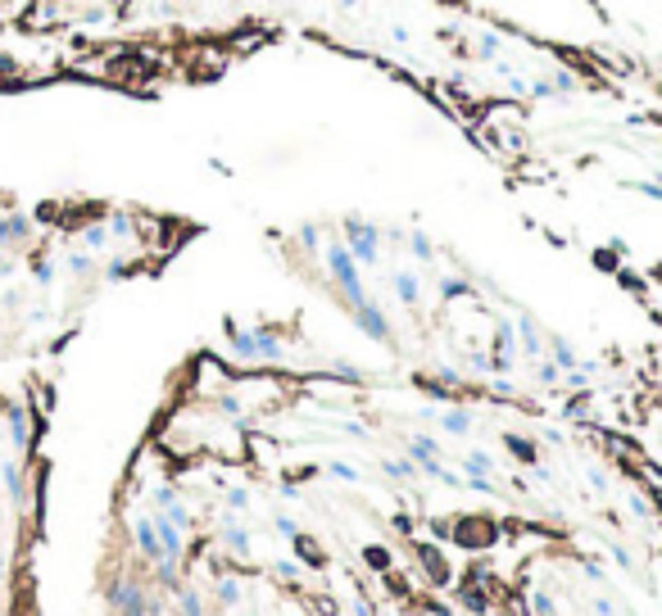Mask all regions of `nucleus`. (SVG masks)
<instances>
[{"label": "nucleus", "mask_w": 662, "mask_h": 616, "mask_svg": "<svg viewBox=\"0 0 662 616\" xmlns=\"http://www.w3.org/2000/svg\"><path fill=\"white\" fill-rule=\"evenodd\" d=\"M635 191L649 195V200H662V186H649V182H644V186H635Z\"/></svg>", "instance_id": "37"}, {"label": "nucleus", "mask_w": 662, "mask_h": 616, "mask_svg": "<svg viewBox=\"0 0 662 616\" xmlns=\"http://www.w3.org/2000/svg\"><path fill=\"white\" fill-rule=\"evenodd\" d=\"M277 354H282L277 335H268V331H254V358H277Z\"/></svg>", "instance_id": "15"}, {"label": "nucleus", "mask_w": 662, "mask_h": 616, "mask_svg": "<svg viewBox=\"0 0 662 616\" xmlns=\"http://www.w3.org/2000/svg\"><path fill=\"white\" fill-rule=\"evenodd\" d=\"M440 426H445L449 435H467V431H472V412H467V408H449L445 417H440Z\"/></svg>", "instance_id": "11"}, {"label": "nucleus", "mask_w": 662, "mask_h": 616, "mask_svg": "<svg viewBox=\"0 0 662 616\" xmlns=\"http://www.w3.org/2000/svg\"><path fill=\"white\" fill-rule=\"evenodd\" d=\"M227 508H231V512H245V508H250V494H245V489H231V494H227Z\"/></svg>", "instance_id": "28"}, {"label": "nucleus", "mask_w": 662, "mask_h": 616, "mask_svg": "<svg viewBox=\"0 0 662 616\" xmlns=\"http://www.w3.org/2000/svg\"><path fill=\"white\" fill-rule=\"evenodd\" d=\"M223 540H227V549L236 553V557H250V535H245L240 526H227V530H223Z\"/></svg>", "instance_id": "14"}, {"label": "nucleus", "mask_w": 662, "mask_h": 616, "mask_svg": "<svg viewBox=\"0 0 662 616\" xmlns=\"http://www.w3.org/2000/svg\"><path fill=\"white\" fill-rule=\"evenodd\" d=\"M612 562H617V566H621V571H630V553H626V549H621V544H612Z\"/></svg>", "instance_id": "32"}, {"label": "nucleus", "mask_w": 662, "mask_h": 616, "mask_svg": "<svg viewBox=\"0 0 662 616\" xmlns=\"http://www.w3.org/2000/svg\"><path fill=\"white\" fill-rule=\"evenodd\" d=\"M218 603H223V607H236V603H240V584H236V580H218Z\"/></svg>", "instance_id": "20"}, {"label": "nucleus", "mask_w": 662, "mask_h": 616, "mask_svg": "<svg viewBox=\"0 0 662 616\" xmlns=\"http://www.w3.org/2000/svg\"><path fill=\"white\" fill-rule=\"evenodd\" d=\"M590 485H594V489H608V476H603V471H594V467H590Z\"/></svg>", "instance_id": "35"}, {"label": "nucleus", "mask_w": 662, "mask_h": 616, "mask_svg": "<svg viewBox=\"0 0 662 616\" xmlns=\"http://www.w3.org/2000/svg\"><path fill=\"white\" fill-rule=\"evenodd\" d=\"M395 295H400V304H417L422 299V282H417V277H413V272H395Z\"/></svg>", "instance_id": "7"}, {"label": "nucleus", "mask_w": 662, "mask_h": 616, "mask_svg": "<svg viewBox=\"0 0 662 616\" xmlns=\"http://www.w3.org/2000/svg\"><path fill=\"white\" fill-rule=\"evenodd\" d=\"M458 603H463L467 612H477V616H486V612H490V594H486V589H481L477 580H472V584H467V589H463V594H458Z\"/></svg>", "instance_id": "8"}, {"label": "nucleus", "mask_w": 662, "mask_h": 616, "mask_svg": "<svg viewBox=\"0 0 662 616\" xmlns=\"http://www.w3.org/2000/svg\"><path fill=\"white\" fill-rule=\"evenodd\" d=\"M354 616H377V612H372L368 603H358V607H354Z\"/></svg>", "instance_id": "39"}, {"label": "nucleus", "mask_w": 662, "mask_h": 616, "mask_svg": "<svg viewBox=\"0 0 662 616\" xmlns=\"http://www.w3.org/2000/svg\"><path fill=\"white\" fill-rule=\"evenodd\" d=\"M291 544H295V553H300V557H304V562H309V566H322V562H327V553H322V549H318V544H313V540H309V535H295V540H291Z\"/></svg>", "instance_id": "12"}, {"label": "nucleus", "mask_w": 662, "mask_h": 616, "mask_svg": "<svg viewBox=\"0 0 662 616\" xmlns=\"http://www.w3.org/2000/svg\"><path fill=\"white\" fill-rule=\"evenodd\" d=\"M136 549L150 557V562H159L163 549H159V530H154V517L150 521H136Z\"/></svg>", "instance_id": "6"}, {"label": "nucleus", "mask_w": 662, "mask_h": 616, "mask_svg": "<svg viewBox=\"0 0 662 616\" xmlns=\"http://www.w3.org/2000/svg\"><path fill=\"white\" fill-rule=\"evenodd\" d=\"M381 471H386V476H395V480H408V476H417V467H413V463H404V458H386V463H381Z\"/></svg>", "instance_id": "17"}, {"label": "nucleus", "mask_w": 662, "mask_h": 616, "mask_svg": "<svg viewBox=\"0 0 662 616\" xmlns=\"http://www.w3.org/2000/svg\"><path fill=\"white\" fill-rule=\"evenodd\" d=\"M463 467H467V476H490V467H495V463H490V454H481V449H472Z\"/></svg>", "instance_id": "18"}, {"label": "nucleus", "mask_w": 662, "mask_h": 616, "mask_svg": "<svg viewBox=\"0 0 662 616\" xmlns=\"http://www.w3.org/2000/svg\"><path fill=\"white\" fill-rule=\"evenodd\" d=\"M327 268H331V277L340 282V290H345L349 308H358V304H368V290H363V282H358V263L354 254H349V245H327Z\"/></svg>", "instance_id": "1"}, {"label": "nucleus", "mask_w": 662, "mask_h": 616, "mask_svg": "<svg viewBox=\"0 0 662 616\" xmlns=\"http://www.w3.org/2000/svg\"><path fill=\"white\" fill-rule=\"evenodd\" d=\"M82 240H87V249H105L109 231H105V227H87V231H82Z\"/></svg>", "instance_id": "25"}, {"label": "nucleus", "mask_w": 662, "mask_h": 616, "mask_svg": "<svg viewBox=\"0 0 662 616\" xmlns=\"http://www.w3.org/2000/svg\"><path fill=\"white\" fill-rule=\"evenodd\" d=\"M354 322H358V331L372 335V340H386V335H391V322H386V313H381L377 304H358Z\"/></svg>", "instance_id": "5"}, {"label": "nucleus", "mask_w": 662, "mask_h": 616, "mask_svg": "<svg viewBox=\"0 0 662 616\" xmlns=\"http://www.w3.org/2000/svg\"><path fill=\"white\" fill-rule=\"evenodd\" d=\"M531 612H535V616H558V607H554V594H549V589H540V594L531 598Z\"/></svg>", "instance_id": "21"}, {"label": "nucleus", "mask_w": 662, "mask_h": 616, "mask_svg": "<svg viewBox=\"0 0 662 616\" xmlns=\"http://www.w3.org/2000/svg\"><path fill=\"white\" fill-rule=\"evenodd\" d=\"M68 268H73V272H91V259H87V254H73V259H68Z\"/></svg>", "instance_id": "34"}, {"label": "nucleus", "mask_w": 662, "mask_h": 616, "mask_svg": "<svg viewBox=\"0 0 662 616\" xmlns=\"http://www.w3.org/2000/svg\"><path fill=\"white\" fill-rule=\"evenodd\" d=\"M345 231H349V254H354V263L358 268H372V263H377V227H368V222H358V217H349L345 222Z\"/></svg>", "instance_id": "3"}, {"label": "nucleus", "mask_w": 662, "mask_h": 616, "mask_svg": "<svg viewBox=\"0 0 662 616\" xmlns=\"http://www.w3.org/2000/svg\"><path fill=\"white\" fill-rule=\"evenodd\" d=\"M517 335H521V345H526V354H531V358H540L544 340H540V331H535V322H531V317H517Z\"/></svg>", "instance_id": "10"}, {"label": "nucleus", "mask_w": 662, "mask_h": 616, "mask_svg": "<svg viewBox=\"0 0 662 616\" xmlns=\"http://www.w3.org/2000/svg\"><path fill=\"white\" fill-rule=\"evenodd\" d=\"M413 553H417V562L426 566V580H431L435 589H445V584H449V575H454V566H449V557H445V553H440V549H431V544H417Z\"/></svg>", "instance_id": "4"}, {"label": "nucleus", "mask_w": 662, "mask_h": 616, "mask_svg": "<svg viewBox=\"0 0 662 616\" xmlns=\"http://www.w3.org/2000/svg\"><path fill=\"white\" fill-rule=\"evenodd\" d=\"M5 485H10V494H14V498H23V476H19V467H14V463L5 467Z\"/></svg>", "instance_id": "26"}, {"label": "nucleus", "mask_w": 662, "mask_h": 616, "mask_svg": "<svg viewBox=\"0 0 662 616\" xmlns=\"http://www.w3.org/2000/svg\"><path fill=\"white\" fill-rule=\"evenodd\" d=\"M177 612H182V616H205V607H200V594H196V589H182V598H177Z\"/></svg>", "instance_id": "19"}, {"label": "nucleus", "mask_w": 662, "mask_h": 616, "mask_svg": "<svg viewBox=\"0 0 662 616\" xmlns=\"http://www.w3.org/2000/svg\"><path fill=\"white\" fill-rule=\"evenodd\" d=\"M549 349H554V363H558V372H572V368H576V349L567 345L563 335H554V340H549Z\"/></svg>", "instance_id": "13"}, {"label": "nucleus", "mask_w": 662, "mask_h": 616, "mask_svg": "<svg viewBox=\"0 0 662 616\" xmlns=\"http://www.w3.org/2000/svg\"><path fill=\"white\" fill-rule=\"evenodd\" d=\"M594 263L603 272H617V249H594Z\"/></svg>", "instance_id": "27"}, {"label": "nucleus", "mask_w": 662, "mask_h": 616, "mask_svg": "<svg viewBox=\"0 0 662 616\" xmlns=\"http://www.w3.org/2000/svg\"><path fill=\"white\" fill-rule=\"evenodd\" d=\"M277 530H282L286 540H295V535H300V526H295V521H291V517H277Z\"/></svg>", "instance_id": "33"}, {"label": "nucleus", "mask_w": 662, "mask_h": 616, "mask_svg": "<svg viewBox=\"0 0 662 616\" xmlns=\"http://www.w3.org/2000/svg\"><path fill=\"white\" fill-rule=\"evenodd\" d=\"M467 290H472V286L458 282V277H445V282H440V295H445V299H458V295H467Z\"/></svg>", "instance_id": "23"}, {"label": "nucleus", "mask_w": 662, "mask_h": 616, "mask_svg": "<svg viewBox=\"0 0 662 616\" xmlns=\"http://www.w3.org/2000/svg\"><path fill=\"white\" fill-rule=\"evenodd\" d=\"M277 571H282V575H300V566H295L291 557H282V562H277Z\"/></svg>", "instance_id": "38"}, {"label": "nucleus", "mask_w": 662, "mask_h": 616, "mask_svg": "<svg viewBox=\"0 0 662 616\" xmlns=\"http://www.w3.org/2000/svg\"><path fill=\"white\" fill-rule=\"evenodd\" d=\"M10 435H14V444L28 440V422H23V408H14V412H10Z\"/></svg>", "instance_id": "24"}, {"label": "nucleus", "mask_w": 662, "mask_h": 616, "mask_svg": "<svg viewBox=\"0 0 662 616\" xmlns=\"http://www.w3.org/2000/svg\"><path fill=\"white\" fill-rule=\"evenodd\" d=\"M327 471L336 476V480H358V471H354V467H349V463H331V467H327Z\"/></svg>", "instance_id": "29"}, {"label": "nucleus", "mask_w": 662, "mask_h": 616, "mask_svg": "<svg viewBox=\"0 0 662 616\" xmlns=\"http://www.w3.org/2000/svg\"><path fill=\"white\" fill-rule=\"evenodd\" d=\"M445 530H449L445 540H454L458 549H490V544L499 540V526L486 521V517H458L454 526H445Z\"/></svg>", "instance_id": "2"}, {"label": "nucleus", "mask_w": 662, "mask_h": 616, "mask_svg": "<svg viewBox=\"0 0 662 616\" xmlns=\"http://www.w3.org/2000/svg\"><path fill=\"white\" fill-rule=\"evenodd\" d=\"M363 562H368L372 571H391V566H395V553L381 549V544H363Z\"/></svg>", "instance_id": "9"}, {"label": "nucleus", "mask_w": 662, "mask_h": 616, "mask_svg": "<svg viewBox=\"0 0 662 616\" xmlns=\"http://www.w3.org/2000/svg\"><path fill=\"white\" fill-rule=\"evenodd\" d=\"M535 376H540L544 385H554V381L563 376V372H558V363H540V372H535Z\"/></svg>", "instance_id": "30"}, {"label": "nucleus", "mask_w": 662, "mask_h": 616, "mask_svg": "<svg viewBox=\"0 0 662 616\" xmlns=\"http://www.w3.org/2000/svg\"><path fill=\"white\" fill-rule=\"evenodd\" d=\"M481 54H486V59H495V54H499V36H495V32L481 36Z\"/></svg>", "instance_id": "31"}, {"label": "nucleus", "mask_w": 662, "mask_h": 616, "mask_svg": "<svg viewBox=\"0 0 662 616\" xmlns=\"http://www.w3.org/2000/svg\"><path fill=\"white\" fill-rule=\"evenodd\" d=\"M504 444H508V454H513V458H521L526 467L535 463V444H531V440H521V435H508Z\"/></svg>", "instance_id": "16"}, {"label": "nucleus", "mask_w": 662, "mask_h": 616, "mask_svg": "<svg viewBox=\"0 0 662 616\" xmlns=\"http://www.w3.org/2000/svg\"><path fill=\"white\" fill-rule=\"evenodd\" d=\"M408 249H413V254H417L422 263H431V254H435V249H431V240H426L422 231H413V236H408Z\"/></svg>", "instance_id": "22"}, {"label": "nucleus", "mask_w": 662, "mask_h": 616, "mask_svg": "<svg viewBox=\"0 0 662 616\" xmlns=\"http://www.w3.org/2000/svg\"><path fill=\"white\" fill-rule=\"evenodd\" d=\"M50 277H54V268H50V263H41V268H37V282L50 286Z\"/></svg>", "instance_id": "36"}]
</instances>
